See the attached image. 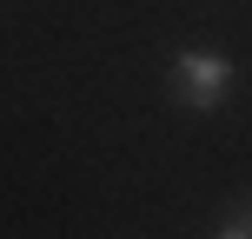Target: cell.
<instances>
[{
    "label": "cell",
    "mask_w": 252,
    "mask_h": 239,
    "mask_svg": "<svg viewBox=\"0 0 252 239\" xmlns=\"http://www.w3.org/2000/svg\"><path fill=\"white\" fill-rule=\"evenodd\" d=\"M213 233H219V239H252V206H239V213H226V219H219Z\"/></svg>",
    "instance_id": "cell-2"
},
{
    "label": "cell",
    "mask_w": 252,
    "mask_h": 239,
    "mask_svg": "<svg viewBox=\"0 0 252 239\" xmlns=\"http://www.w3.org/2000/svg\"><path fill=\"white\" fill-rule=\"evenodd\" d=\"M173 93H179V106H192V113H213V106L232 93V60L226 53H179L173 60Z\"/></svg>",
    "instance_id": "cell-1"
}]
</instances>
